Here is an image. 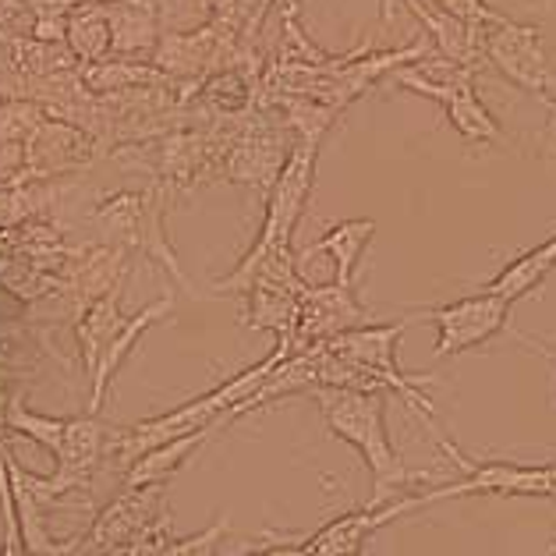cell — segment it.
Masks as SVG:
<instances>
[{"instance_id": "obj_1", "label": "cell", "mask_w": 556, "mask_h": 556, "mask_svg": "<svg viewBox=\"0 0 556 556\" xmlns=\"http://www.w3.org/2000/svg\"><path fill=\"white\" fill-rule=\"evenodd\" d=\"M312 401L319 404V415L337 440L355 446V454L365 460L372 475V500L387 504L393 490L415 482V475L404 468L401 454L393 451L387 432V393H362L344 387H316Z\"/></svg>"}, {"instance_id": "obj_2", "label": "cell", "mask_w": 556, "mask_h": 556, "mask_svg": "<svg viewBox=\"0 0 556 556\" xmlns=\"http://www.w3.org/2000/svg\"><path fill=\"white\" fill-rule=\"evenodd\" d=\"M316 160H319V142L294 139V149H291L288 164H283V170H280L274 192L266 195V216H263L260 235H255L252 249L241 255V263L230 269L224 280L213 283L216 294H241L249 274L266 260V255L291 249L298 220H302V213L308 206V195H312V185H316Z\"/></svg>"}, {"instance_id": "obj_3", "label": "cell", "mask_w": 556, "mask_h": 556, "mask_svg": "<svg viewBox=\"0 0 556 556\" xmlns=\"http://www.w3.org/2000/svg\"><path fill=\"white\" fill-rule=\"evenodd\" d=\"M167 202H170V195L160 185L146 188V192H117V195L100 202L97 213H92V224L106 235V245L142 252L146 260L164 266L181 291H188L195 298V288L188 283L178 255H174V249H170L167 227H164Z\"/></svg>"}, {"instance_id": "obj_4", "label": "cell", "mask_w": 556, "mask_h": 556, "mask_svg": "<svg viewBox=\"0 0 556 556\" xmlns=\"http://www.w3.org/2000/svg\"><path fill=\"white\" fill-rule=\"evenodd\" d=\"M393 83L418 92V97L437 100L446 111V117H451V128L468 146H496L504 139L496 117L485 111V103L479 100V92H475L471 67L451 64L446 58H440V53H432L426 64L415 61V64H404L401 72H393Z\"/></svg>"}, {"instance_id": "obj_5", "label": "cell", "mask_w": 556, "mask_h": 556, "mask_svg": "<svg viewBox=\"0 0 556 556\" xmlns=\"http://www.w3.org/2000/svg\"><path fill=\"white\" fill-rule=\"evenodd\" d=\"M440 451L454 460L460 479L432 490L412 493L415 510H422L440 500H460V496H535L553 500L556 496V465H518V460H475L460 454L454 440H446Z\"/></svg>"}, {"instance_id": "obj_6", "label": "cell", "mask_w": 556, "mask_h": 556, "mask_svg": "<svg viewBox=\"0 0 556 556\" xmlns=\"http://www.w3.org/2000/svg\"><path fill=\"white\" fill-rule=\"evenodd\" d=\"M227 131L224 181L249 185L269 195L294 149V135L283 128V121H274V111L266 106H255L249 117L235 121V128Z\"/></svg>"}, {"instance_id": "obj_7", "label": "cell", "mask_w": 556, "mask_h": 556, "mask_svg": "<svg viewBox=\"0 0 556 556\" xmlns=\"http://www.w3.org/2000/svg\"><path fill=\"white\" fill-rule=\"evenodd\" d=\"M482 58L490 61L510 86H518L521 92L542 100L546 106H556V72L549 64L539 25H525L514 18L482 25Z\"/></svg>"}, {"instance_id": "obj_8", "label": "cell", "mask_w": 556, "mask_h": 556, "mask_svg": "<svg viewBox=\"0 0 556 556\" xmlns=\"http://www.w3.org/2000/svg\"><path fill=\"white\" fill-rule=\"evenodd\" d=\"M412 316L415 323H432V327H437L432 358H454V355H465L471 348L490 344L493 337L504 333L510 323V305L496 294L475 291L446 305L415 308Z\"/></svg>"}, {"instance_id": "obj_9", "label": "cell", "mask_w": 556, "mask_h": 556, "mask_svg": "<svg viewBox=\"0 0 556 556\" xmlns=\"http://www.w3.org/2000/svg\"><path fill=\"white\" fill-rule=\"evenodd\" d=\"M167 485H142V490H121L106 504L97 521L83 535H75L72 556H125L149 528L164 518Z\"/></svg>"}, {"instance_id": "obj_10", "label": "cell", "mask_w": 556, "mask_h": 556, "mask_svg": "<svg viewBox=\"0 0 556 556\" xmlns=\"http://www.w3.org/2000/svg\"><path fill=\"white\" fill-rule=\"evenodd\" d=\"M97 146L100 142L92 139L89 131L67 125V121L47 117L43 125L29 135V142H25L22 167L11 185L50 181V178H61V174L83 170L97 160Z\"/></svg>"}, {"instance_id": "obj_11", "label": "cell", "mask_w": 556, "mask_h": 556, "mask_svg": "<svg viewBox=\"0 0 556 556\" xmlns=\"http://www.w3.org/2000/svg\"><path fill=\"white\" fill-rule=\"evenodd\" d=\"M372 323V316L358 302L355 283H308L302 294V312H298V333H294V351L330 344L341 333H351Z\"/></svg>"}, {"instance_id": "obj_12", "label": "cell", "mask_w": 556, "mask_h": 556, "mask_svg": "<svg viewBox=\"0 0 556 556\" xmlns=\"http://www.w3.org/2000/svg\"><path fill=\"white\" fill-rule=\"evenodd\" d=\"M412 510H415L412 496L387 500V504L369 500V504L351 507L341 514V518H333L323 528H316L312 535L298 539V549L308 553V556H362L365 539H369L372 532H379L383 525L404 518V514H412Z\"/></svg>"}, {"instance_id": "obj_13", "label": "cell", "mask_w": 556, "mask_h": 556, "mask_svg": "<svg viewBox=\"0 0 556 556\" xmlns=\"http://www.w3.org/2000/svg\"><path fill=\"white\" fill-rule=\"evenodd\" d=\"M305 291H308V280H252V288L245 291L241 323L252 330L274 333L280 344L294 348L298 312H302Z\"/></svg>"}, {"instance_id": "obj_14", "label": "cell", "mask_w": 556, "mask_h": 556, "mask_svg": "<svg viewBox=\"0 0 556 556\" xmlns=\"http://www.w3.org/2000/svg\"><path fill=\"white\" fill-rule=\"evenodd\" d=\"M170 308H174V298H156V302H149L146 308H139L135 316L125 323V330L117 333V341L106 348V355L103 362L97 365V372H92L89 379V404H86V415H100L103 408V401H106V390H111L114 383V376L121 372V365L128 362V355L135 351V344L142 341V337L156 327L160 319H167L170 316Z\"/></svg>"}, {"instance_id": "obj_15", "label": "cell", "mask_w": 556, "mask_h": 556, "mask_svg": "<svg viewBox=\"0 0 556 556\" xmlns=\"http://www.w3.org/2000/svg\"><path fill=\"white\" fill-rule=\"evenodd\" d=\"M121 294H125V288H114L111 294L97 298V302L78 312V319L72 323L78 358H83V369L89 379L97 372V365L103 362L106 348L117 341V333L125 330V323H128V316L121 312Z\"/></svg>"}, {"instance_id": "obj_16", "label": "cell", "mask_w": 556, "mask_h": 556, "mask_svg": "<svg viewBox=\"0 0 556 556\" xmlns=\"http://www.w3.org/2000/svg\"><path fill=\"white\" fill-rule=\"evenodd\" d=\"M220 429H227V422H216V426H206V429H199V432H188V437H181V440H170L164 446H156V451L142 454L125 471V479H121V490H142V485H167L174 475H178L188 465V460H192Z\"/></svg>"}, {"instance_id": "obj_17", "label": "cell", "mask_w": 556, "mask_h": 556, "mask_svg": "<svg viewBox=\"0 0 556 556\" xmlns=\"http://www.w3.org/2000/svg\"><path fill=\"white\" fill-rule=\"evenodd\" d=\"M106 22L114 33V53L121 58H146L160 47V11L156 0H117L106 4Z\"/></svg>"}, {"instance_id": "obj_18", "label": "cell", "mask_w": 556, "mask_h": 556, "mask_svg": "<svg viewBox=\"0 0 556 556\" xmlns=\"http://www.w3.org/2000/svg\"><path fill=\"white\" fill-rule=\"evenodd\" d=\"M553 269H556V235L542 241V245L521 252L518 260H510L493 280H485L479 291L496 294V298H504L507 305H514V302H521L525 294H532Z\"/></svg>"}, {"instance_id": "obj_19", "label": "cell", "mask_w": 556, "mask_h": 556, "mask_svg": "<svg viewBox=\"0 0 556 556\" xmlns=\"http://www.w3.org/2000/svg\"><path fill=\"white\" fill-rule=\"evenodd\" d=\"M372 235H376V220H369V216L341 220V224L327 227V235L308 249V255H327V260L333 263V280L337 283H355V269L362 263L365 249H369Z\"/></svg>"}, {"instance_id": "obj_20", "label": "cell", "mask_w": 556, "mask_h": 556, "mask_svg": "<svg viewBox=\"0 0 556 556\" xmlns=\"http://www.w3.org/2000/svg\"><path fill=\"white\" fill-rule=\"evenodd\" d=\"M83 83L97 97H114V92H139V89H170L174 78L146 61H100L78 67Z\"/></svg>"}, {"instance_id": "obj_21", "label": "cell", "mask_w": 556, "mask_h": 556, "mask_svg": "<svg viewBox=\"0 0 556 556\" xmlns=\"http://www.w3.org/2000/svg\"><path fill=\"white\" fill-rule=\"evenodd\" d=\"M103 8H86L67 15V50L75 53L78 64H100L106 61V53H114V33Z\"/></svg>"}, {"instance_id": "obj_22", "label": "cell", "mask_w": 556, "mask_h": 556, "mask_svg": "<svg viewBox=\"0 0 556 556\" xmlns=\"http://www.w3.org/2000/svg\"><path fill=\"white\" fill-rule=\"evenodd\" d=\"M64 429H67V418H53V415H36L25 397H15L8 408V432H18V437L33 440L36 446L50 451V457L61 451L64 443Z\"/></svg>"}, {"instance_id": "obj_23", "label": "cell", "mask_w": 556, "mask_h": 556, "mask_svg": "<svg viewBox=\"0 0 556 556\" xmlns=\"http://www.w3.org/2000/svg\"><path fill=\"white\" fill-rule=\"evenodd\" d=\"M426 4H432L437 11H443V15H451L465 25H493L500 18H507V15H500L496 8L485 4V0H426Z\"/></svg>"}, {"instance_id": "obj_24", "label": "cell", "mask_w": 556, "mask_h": 556, "mask_svg": "<svg viewBox=\"0 0 556 556\" xmlns=\"http://www.w3.org/2000/svg\"><path fill=\"white\" fill-rule=\"evenodd\" d=\"M33 39L39 43H67V18L64 15H39L33 22Z\"/></svg>"}, {"instance_id": "obj_25", "label": "cell", "mask_w": 556, "mask_h": 556, "mask_svg": "<svg viewBox=\"0 0 556 556\" xmlns=\"http://www.w3.org/2000/svg\"><path fill=\"white\" fill-rule=\"evenodd\" d=\"M542 142H546L549 156H556V106H549V121H546V131H542Z\"/></svg>"}, {"instance_id": "obj_26", "label": "cell", "mask_w": 556, "mask_h": 556, "mask_svg": "<svg viewBox=\"0 0 556 556\" xmlns=\"http://www.w3.org/2000/svg\"><path fill=\"white\" fill-rule=\"evenodd\" d=\"M298 556H308V553H302V549H298Z\"/></svg>"}, {"instance_id": "obj_27", "label": "cell", "mask_w": 556, "mask_h": 556, "mask_svg": "<svg viewBox=\"0 0 556 556\" xmlns=\"http://www.w3.org/2000/svg\"><path fill=\"white\" fill-rule=\"evenodd\" d=\"M549 553H556V546H553V549H549Z\"/></svg>"}, {"instance_id": "obj_28", "label": "cell", "mask_w": 556, "mask_h": 556, "mask_svg": "<svg viewBox=\"0 0 556 556\" xmlns=\"http://www.w3.org/2000/svg\"><path fill=\"white\" fill-rule=\"evenodd\" d=\"M549 556H556V553H549Z\"/></svg>"}]
</instances>
